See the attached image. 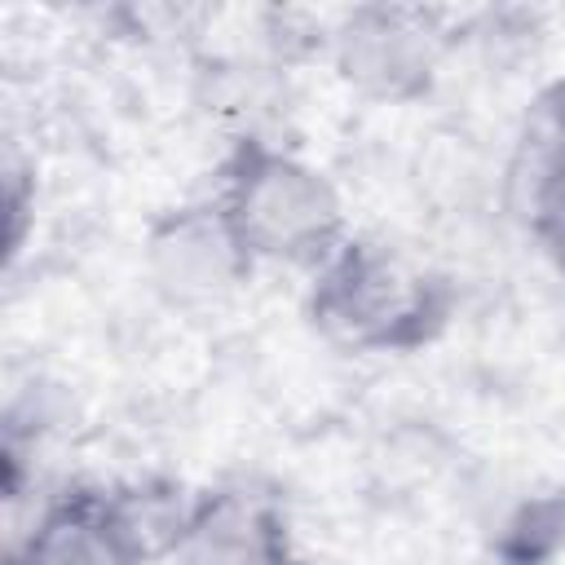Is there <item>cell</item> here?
Here are the masks:
<instances>
[{"mask_svg": "<svg viewBox=\"0 0 565 565\" xmlns=\"http://www.w3.org/2000/svg\"><path fill=\"white\" fill-rule=\"evenodd\" d=\"M512 194L534 243L565 274V79L552 84L525 115L512 154Z\"/></svg>", "mask_w": 565, "mask_h": 565, "instance_id": "7", "label": "cell"}, {"mask_svg": "<svg viewBox=\"0 0 565 565\" xmlns=\"http://www.w3.org/2000/svg\"><path fill=\"white\" fill-rule=\"evenodd\" d=\"M150 552L124 521L115 494H66L49 503L9 565H146Z\"/></svg>", "mask_w": 565, "mask_h": 565, "instance_id": "6", "label": "cell"}, {"mask_svg": "<svg viewBox=\"0 0 565 565\" xmlns=\"http://www.w3.org/2000/svg\"><path fill=\"white\" fill-rule=\"evenodd\" d=\"M450 282L402 247L344 238L313 269L309 322L344 353H411L424 349L450 318Z\"/></svg>", "mask_w": 565, "mask_h": 565, "instance_id": "1", "label": "cell"}, {"mask_svg": "<svg viewBox=\"0 0 565 565\" xmlns=\"http://www.w3.org/2000/svg\"><path fill=\"white\" fill-rule=\"evenodd\" d=\"M446 35L433 13L411 4H358L331 31V66L366 102L406 106L441 71Z\"/></svg>", "mask_w": 565, "mask_h": 565, "instance_id": "3", "label": "cell"}, {"mask_svg": "<svg viewBox=\"0 0 565 565\" xmlns=\"http://www.w3.org/2000/svg\"><path fill=\"white\" fill-rule=\"evenodd\" d=\"M141 256L150 287L172 309H212L230 300L256 265L216 199L163 212L146 230Z\"/></svg>", "mask_w": 565, "mask_h": 565, "instance_id": "4", "label": "cell"}, {"mask_svg": "<svg viewBox=\"0 0 565 565\" xmlns=\"http://www.w3.org/2000/svg\"><path fill=\"white\" fill-rule=\"evenodd\" d=\"M177 565H300L282 512L252 490H207L185 508Z\"/></svg>", "mask_w": 565, "mask_h": 565, "instance_id": "5", "label": "cell"}, {"mask_svg": "<svg viewBox=\"0 0 565 565\" xmlns=\"http://www.w3.org/2000/svg\"><path fill=\"white\" fill-rule=\"evenodd\" d=\"M216 203L256 265L269 260L318 269L349 238L335 181L318 163L269 141L234 146Z\"/></svg>", "mask_w": 565, "mask_h": 565, "instance_id": "2", "label": "cell"}]
</instances>
